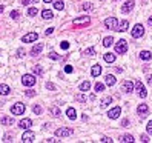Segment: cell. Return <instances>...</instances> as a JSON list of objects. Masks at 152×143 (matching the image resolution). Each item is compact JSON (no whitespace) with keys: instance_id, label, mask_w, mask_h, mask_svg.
Instances as JSON below:
<instances>
[{"instance_id":"1","label":"cell","mask_w":152,"mask_h":143,"mask_svg":"<svg viewBox=\"0 0 152 143\" xmlns=\"http://www.w3.org/2000/svg\"><path fill=\"white\" fill-rule=\"evenodd\" d=\"M134 88H135V91H137L138 97L144 98L146 96H148V91H146V88L143 86V83H142V82H140V80H135V83H134Z\"/></svg>"},{"instance_id":"2","label":"cell","mask_w":152,"mask_h":143,"mask_svg":"<svg viewBox=\"0 0 152 143\" xmlns=\"http://www.w3.org/2000/svg\"><path fill=\"white\" fill-rule=\"evenodd\" d=\"M115 51H117L118 54H126V52H128V42L124 40V38H121V40L117 42Z\"/></svg>"},{"instance_id":"3","label":"cell","mask_w":152,"mask_h":143,"mask_svg":"<svg viewBox=\"0 0 152 143\" xmlns=\"http://www.w3.org/2000/svg\"><path fill=\"white\" fill-rule=\"evenodd\" d=\"M143 34H144V28H143V25H135L134 28H132V31H131V36L134 37V38H140V37H143Z\"/></svg>"},{"instance_id":"4","label":"cell","mask_w":152,"mask_h":143,"mask_svg":"<svg viewBox=\"0 0 152 143\" xmlns=\"http://www.w3.org/2000/svg\"><path fill=\"white\" fill-rule=\"evenodd\" d=\"M22 82H23L25 86H34L37 80H35V77L32 75V74H25L23 79H22Z\"/></svg>"},{"instance_id":"5","label":"cell","mask_w":152,"mask_h":143,"mask_svg":"<svg viewBox=\"0 0 152 143\" xmlns=\"http://www.w3.org/2000/svg\"><path fill=\"white\" fill-rule=\"evenodd\" d=\"M74 134V131L71 128H58L56 131V135L57 137H69V135H72Z\"/></svg>"},{"instance_id":"6","label":"cell","mask_w":152,"mask_h":143,"mask_svg":"<svg viewBox=\"0 0 152 143\" xmlns=\"http://www.w3.org/2000/svg\"><path fill=\"white\" fill-rule=\"evenodd\" d=\"M37 38H39V34H37V32H28V34L23 36L22 42H25V43H32V42H37Z\"/></svg>"},{"instance_id":"7","label":"cell","mask_w":152,"mask_h":143,"mask_svg":"<svg viewBox=\"0 0 152 143\" xmlns=\"http://www.w3.org/2000/svg\"><path fill=\"white\" fill-rule=\"evenodd\" d=\"M105 26L108 29H114V31H117V19L115 17H109V19H106L105 20Z\"/></svg>"},{"instance_id":"8","label":"cell","mask_w":152,"mask_h":143,"mask_svg":"<svg viewBox=\"0 0 152 143\" xmlns=\"http://www.w3.org/2000/svg\"><path fill=\"white\" fill-rule=\"evenodd\" d=\"M11 112H12L14 115H20L25 112V105L23 103H15V105L11 108Z\"/></svg>"},{"instance_id":"9","label":"cell","mask_w":152,"mask_h":143,"mask_svg":"<svg viewBox=\"0 0 152 143\" xmlns=\"http://www.w3.org/2000/svg\"><path fill=\"white\" fill-rule=\"evenodd\" d=\"M89 23H91V19L88 15H86V17H78V19L74 20V26H86Z\"/></svg>"},{"instance_id":"10","label":"cell","mask_w":152,"mask_h":143,"mask_svg":"<svg viewBox=\"0 0 152 143\" xmlns=\"http://www.w3.org/2000/svg\"><path fill=\"white\" fill-rule=\"evenodd\" d=\"M134 6H135V2H134V0H129V2H126V3L121 6V13H123V14L131 13V11L134 9Z\"/></svg>"},{"instance_id":"11","label":"cell","mask_w":152,"mask_h":143,"mask_svg":"<svg viewBox=\"0 0 152 143\" xmlns=\"http://www.w3.org/2000/svg\"><path fill=\"white\" fill-rule=\"evenodd\" d=\"M22 139H23V142H26V143H32L35 139V134L32 133V131H25L23 135H22Z\"/></svg>"},{"instance_id":"12","label":"cell","mask_w":152,"mask_h":143,"mask_svg":"<svg viewBox=\"0 0 152 143\" xmlns=\"http://www.w3.org/2000/svg\"><path fill=\"white\" fill-rule=\"evenodd\" d=\"M120 114H121V108H120V106H115V108H112L111 111L108 112V117L112 119V120H115Z\"/></svg>"},{"instance_id":"13","label":"cell","mask_w":152,"mask_h":143,"mask_svg":"<svg viewBox=\"0 0 152 143\" xmlns=\"http://www.w3.org/2000/svg\"><path fill=\"white\" fill-rule=\"evenodd\" d=\"M121 91L123 92H132L134 91V83H132V82H129V80L123 82V83H121Z\"/></svg>"},{"instance_id":"14","label":"cell","mask_w":152,"mask_h":143,"mask_svg":"<svg viewBox=\"0 0 152 143\" xmlns=\"http://www.w3.org/2000/svg\"><path fill=\"white\" fill-rule=\"evenodd\" d=\"M137 112H138L140 115L148 114V112H149V108H148V105H146V103H142V105H138V108H137Z\"/></svg>"},{"instance_id":"15","label":"cell","mask_w":152,"mask_h":143,"mask_svg":"<svg viewBox=\"0 0 152 143\" xmlns=\"http://www.w3.org/2000/svg\"><path fill=\"white\" fill-rule=\"evenodd\" d=\"M42 19H45V20H51V19H54L52 11H49V9H43V11H42Z\"/></svg>"},{"instance_id":"16","label":"cell","mask_w":152,"mask_h":143,"mask_svg":"<svg viewBox=\"0 0 152 143\" xmlns=\"http://www.w3.org/2000/svg\"><path fill=\"white\" fill-rule=\"evenodd\" d=\"M42 49H43V43H37V45L32 46L31 54H32V56H37V54H40V52H42Z\"/></svg>"},{"instance_id":"17","label":"cell","mask_w":152,"mask_h":143,"mask_svg":"<svg viewBox=\"0 0 152 143\" xmlns=\"http://www.w3.org/2000/svg\"><path fill=\"white\" fill-rule=\"evenodd\" d=\"M31 125H32V122L29 119H23V120H20V122H19V126H20V128H25V129L31 128Z\"/></svg>"},{"instance_id":"18","label":"cell","mask_w":152,"mask_h":143,"mask_svg":"<svg viewBox=\"0 0 152 143\" xmlns=\"http://www.w3.org/2000/svg\"><path fill=\"white\" fill-rule=\"evenodd\" d=\"M91 74H92V77H99L101 74V66L100 65H94L92 69H91Z\"/></svg>"},{"instance_id":"19","label":"cell","mask_w":152,"mask_h":143,"mask_svg":"<svg viewBox=\"0 0 152 143\" xmlns=\"http://www.w3.org/2000/svg\"><path fill=\"white\" fill-rule=\"evenodd\" d=\"M128 28H129V22H128V20H123L121 23L117 26V31H120V32H124V31H128Z\"/></svg>"},{"instance_id":"20","label":"cell","mask_w":152,"mask_h":143,"mask_svg":"<svg viewBox=\"0 0 152 143\" xmlns=\"http://www.w3.org/2000/svg\"><path fill=\"white\" fill-rule=\"evenodd\" d=\"M105 82H106V85L108 86H114V85H115V77H114V75H111V74H108L106 77H105Z\"/></svg>"},{"instance_id":"21","label":"cell","mask_w":152,"mask_h":143,"mask_svg":"<svg viewBox=\"0 0 152 143\" xmlns=\"http://www.w3.org/2000/svg\"><path fill=\"white\" fill-rule=\"evenodd\" d=\"M120 142L121 143H131V142H135V139H134L131 134H124V135L120 137Z\"/></svg>"},{"instance_id":"22","label":"cell","mask_w":152,"mask_h":143,"mask_svg":"<svg viewBox=\"0 0 152 143\" xmlns=\"http://www.w3.org/2000/svg\"><path fill=\"white\" fill-rule=\"evenodd\" d=\"M14 123V117H9V115H5V117H2V125L5 126H9Z\"/></svg>"},{"instance_id":"23","label":"cell","mask_w":152,"mask_h":143,"mask_svg":"<svg viewBox=\"0 0 152 143\" xmlns=\"http://www.w3.org/2000/svg\"><path fill=\"white\" fill-rule=\"evenodd\" d=\"M66 115H68L69 120H75V119H77V112H75L74 108H69L68 111H66Z\"/></svg>"},{"instance_id":"24","label":"cell","mask_w":152,"mask_h":143,"mask_svg":"<svg viewBox=\"0 0 152 143\" xmlns=\"http://www.w3.org/2000/svg\"><path fill=\"white\" fill-rule=\"evenodd\" d=\"M111 103H112V97H105V98L101 100L100 106H101V108H108V106L111 105Z\"/></svg>"},{"instance_id":"25","label":"cell","mask_w":152,"mask_h":143,"mask_svg":"<svg viewBox=\"0 0 152 143\" xmlns=\"http://www.w3.org/2000/svg\"><path fill=\"white\" fill-rule=\"evenodd\" d=\"M9 92H11V89H9L8 85H0V94L2 96H8Z\"/></svg>"},{"instance_id":"26","label":"cell","mask_w":152,"mask_h":143,"mask_svg":"<svg viewBox=\"0 0 152 143\" xmlns=\"http://www.w3.org/2000/svg\"><path fill=\"white\" fill-rule=\"evenodd\" d=\"M105 62L114 63V62H115V56H114V54H111V52H106V54H105Z\"/></svg>"},{"instance_id":"27","label":"cell","mask_w":152,"mask_h":143,"mask_svg":"<svg viewBox=\"0 0 152 143\" xmlns=\"http://www.w3.org/2000/svg\"><path fill=\"white\" fill-rule=\"evenodd\" d=\"M49 112L54 115V117H60V115H62L60 109H58L57 106H51V108H49Z\"/></svg>"},{"instance_id":"28","label":"cell","mask_w":152,"mask_h":143,"mask_svg":"<svg viewBox=\"0 0 152 143\" xmlns=\"http://www.w3.org/2000/svg\"><path fill=\"white\" fill-rule=\"evenodd\" d=\"M140 59H142V60H151L152 56H151L149 51H142V52H140Z\"/></svg>"},{"instance_id":"29","label":"cell","mask_w":152,"mask_h":143,"mask_svg":"<svg viewBox=\"0 0 152 143\" xmlns=\"http://www.w3.org/2000/svg\"><path fill=\"white\" fill-rule=\"evenodd\" d=\"M112 42H114L112 37H105V38H103V46H105V48H109V46L112 45Z\"/></svg>"},{"instance_id":"30","label":"cell","mask_w":152,"mask_h":143,"mask_svg":"<svg viewBox=\"0 0 152 143\" xmlns=\"http://www.w3.org/2000/svg\"><path fill=\"white\" fill-rule=\"evenodd\" d=\"M89 88H91V83L88 80L86 82H83V83L80 85V91H83V92H86V91H89Z\"/></svg>"},{"instance_id":"31","label":"cell","mask_w":152,"mask_h":143,"mask_svg":"<svg viewBox=\"0 0 152 143\" xmlns=\"http://www.w3.org/2000/svg\"><path fill=\"white\" fill-rule=\"evenodd\" d=\"M54 8H56V9H58V11H62V9L65 8V3H63V0H57V2L54 3Z\"/></svg>"},{"instance_id":"32","label":"cell","mask_w":152,"mask_h":143,"mask_svg":"<svg viewBox=\"0 0 152 143\" xmlns=\"http://www.w3.org/2000/svg\"><path fill=\"white\" fill-rule=\"evenodd\" d=\"M49 59H52V60H62V56H58L57 52L51 51V52H49Z\"/></svg>"},{"instance_id":"33","label":"cell","mask_w":152,"mask_h":143,"mask_svg":"<svg viewBox=\"0 0 152 143\" xmlns=\"http://www.w3.org/2000/svg\"><path fill=\"white\" fill-rule=\"evenodd\" d=\"M101 91H105V85L97 82V83H95V92H101Z\"/></svg>"},{"instance_id":"34","label":"cell","mask_w":152,"mask_h":143,"mask_svg":"<svg viewBox=\"0 0 152 143\" xmlns=\"http://www.w3.org/2000/svg\"><path fill=\"white\" fill-rule=\"evenodd\" d=\"M74 98H75L77 102H81V103H85V102H86V96H83V94H77Z\"/></svg>"},{"instance_id":"35","label":"cell","mask_w":152,"mask_h":143,"mask_svg":"<svg viewBox=\"0 0 152 143\" xmlns=\"http://www.w3.org/2000/svg\"><path fill=\"white\" fill-rule=\"evenodd\" d=\"M32 71H34V74H37V75H42V68L39 66V65H35V66H32Z\"/></svg>"},{"instance_id":"36","label":"cell","mask_w":152,"mask_h":143,"mask_svg":"<svg viewBox=\"0 0 152 143\" xmlns=\"http://www.w3.org/2000/svg\"><path fill=\"white\" fill-rule=\"evenodd\" d=\"M85 54H86V56H94L95 49L94 48H88V49H85Z\"/></svg>"},{"instance_id":"37","label":"cell","mask_w":152,"mask_h":143,"mask_svg":"<svg viewBox=\"0 0 152 143\" xmlns=\"http://www.w3.org/2000/svg\"><path fill=\"white\" fill-rule=\"evenodd\" d=\"M28 15H31V17L32 15H37V8H29L28 9Z\"/></svg>"},{"instance_id":"38","label":"cell","mask_w":152,"mask_h":143,"mask_svg":"<svg viewBox=\"0 0 152 143\" xmlns=\"http://www.w3.org/2000/svg\"><path fill=\"white\" fill-rule=\"evenodd\" d=\"M19 15H20L19 11H11V17H12L14 20H17V19H19Z\"/></svg>"},{"instance_id":"39","label":"cell","mask_w":152,"mask_h":143,"mask_svg":"<svg viewBox=\"0 0 152 143\" xmlns=\"http://www.w3.org/2000/svg\"><path fill=\"white\" fill-rule=\"evenodd\" d=\"M32 111H34V114H42V106L35 105L34 108H32Z\"/></svg>"},{"instance_id":"40","label":"cell","mask_w":152,"mask_h":143,"mask_svg":"<svg viewBox=\"0 0 152 143\" xmlns=\"http://www.w3.org/2000/svg\"><path fill=\"white\" fill-rule=\"evenodd\" d=\"M146 129H148V134H149V135H152V120H149L148 128H146Z\"/></svg>"},{"instance_id":"41","label":"cell","mask_w":152,"mask_h":143,"mask_svg":"<svg viewBox=\"0 0 152 143\" xmlns=\"http://www.w3.org/2000/svg\"><path fill=\"white\" fill-rule=\"evenodd\" d=\"M25 94L28 96V97H34V96H35V92L32 91V89H28V91H25Z\"/></svg>"},{"instance_id":"42","label":"cell","mask_w":152,"mask_h":143,"mask_svg":"<svg viewBox=\"0 0 152 143\" xmlns=\"http://www.w3.org/2000/svg\"><path fill=\"white\" fill-rule=\"evenodd\" d=\"M17 56H19V57H23V56H25V49H23V48L17 49Z\"/></svg>"},{"instance_id":"43","label":"cell","mask_w":152,"mask_h":143,"mask_svg":"<svg viewBox=\"0 0 152 143\" xmlns=\"http://www.w3.org/2000/svg\"><path fill=\"white\" fill-rule=\"evenodd\" d=\"M72 66H69V65H68V66H65V73H66V74H71L72 73Z\"/></svg>"},{"instance_id":"44","label":"cell","mask_w":152,"mask_h":143,"mask_svg":"<svg viewBox=\"0 0 152 143\" xmlns=\"http://www.w3.org/2000/svg\"><path fill=\"white\" fill-rule=\"evenodd\" d=\"M60 46H62V49H68V48H69V43H68V42H62Z\"/></svg>"},{"instance_id":"45","label":"cell","mask_w":152,"mask_h":143,"mask_svg":"<svg viewBox=\"0 0 152 143\" xmlns=\"http://www.w3.org/2000/svg\"><path fill=\"white\" fill-rule=\"evenodd\" d=\"M52 32H54V28H48V29L45 31V34H46V36H51Z\"/></svg>"},{"instance_id":"46","label":"cell","mask_w":152,"mask_h":143,"mask_svg":"<svg viewBox=\"0 0 152 143\" xmlns=\"http://www.w3.org/2000/svg\"><path fill=\"white\" fill-rule=\"evenodd\" d=\"M46 88H48V89H56V86H54V83H49V82L46 83Z\"/></svg>"},{"instance_id":"47","label":"cell","mask_w":152,"mask_h":143,"mask_svg":"<svg viewBox=\"0 0 152 143\" xmlns=\"http://www.w3.org/2000/svg\"><path fill=\"white\" fill-rule=\"evenodd\" d=\"M100 142H101V143H109V142H112V140H111V139H108V137H103Z\"/></svg>"},{"instance_id":"48","label":"cell","mask_w":152,"mask_h":143,"mask_svg":"<svg viewBox=\"0 0 152 143\" xmlns=\"http://www.w3.org/2000/svg\"><path fill=\"white\" fill-rule=\"evenodd\" d=\"M91 8H92L91 3H85V5H83V9H85V11H86V9H91Z\"/></svg>"},{"instance_id":"49","label":"cell","mask_w":152,"mask_h":143,"mask_svg":"<svg viewBox=\"0 0 152 143\" xmlns=\"http://www.w3.org/2000/svg\"><path fill=\"white\" fill-rule=\"evenodd\" d=\"M142 142H149V137L146 135V134H143V135H142Z\"/></svg>"},{"instance_id":"50","label":"cell","mask_w":152,"mask_h":143,"mask_svg":"<svg viewBox=\"0 0 152 143\" xmlns=\"http://www.w3.org/2000/svg\"><path fill=\"white\" fill-rule=\"evenodd\" d=\"M148 25H149V26H152V17H149V19H148Z\"/></svg>"},{"instance_id":"51","label":"cell","mask_w":152,"mask_h":143,"mask_svg":"<svg viewBox=\"0 0 152 143\" xmlns=\"http://www.w3.org/2000/svg\"><path fill=\"white\" fill-rule=\"evenodd\" d=\"M148 82H149V85H152V75L148 77Z\"/></svg>"},{"instance_id":"52","label":"cell","mask_w":152,"mask_h":143,"mask_svg":"<svg viewBox=\"0 0 152 143\" xmlns=\"http://www.w3.org/2000/svg\"><path fill=\"white\" fill-rule=\"evenodd\" d=\"M29 2H31V0H23V5H28Z\"/></svg>"},{"instance_id":"53","label":"cell","mask_w":152,"mask_h":143,"mask_svg":"<svg viewBox=\"0 0 152 143\" xmlns=\"http://www.w3.org/2000/svg\"><path fill=\"white\" fill-rule=\"evenodd\" d=\"M45 3H51V2H54V0H43Z\"/></svg>"},{"instance_id":"54","label":"cell","mask_w":152,"mask_h":143,"mask_svg":"<svg viewBox=\"0 0 152 143\" xmlns=\"http://www.w3.org/2000/svg\"><path fill=\"white\" fill-rule=\"evenodd\" d=\"M31 2H32V3H39V0H31Z\"/></svg>"},{"instance_id":"55","label":"cell","mask_w":152,"mask_h":143,"mask_svg":"<svg viewBox=\"0 0 152 143\" xmlns=\"http://www.w3.org/2000/svg\"><path fill=\"white\" fill-rule=\"evenodd\" d=\"M3 13V6H0V14H2Z\"/></svg>"}]
</instances>
